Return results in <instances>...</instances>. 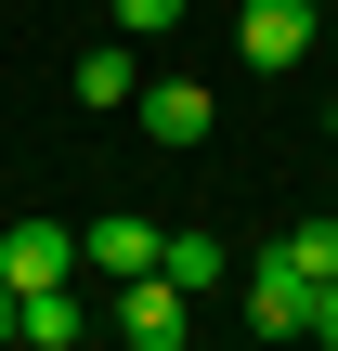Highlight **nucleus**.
Listing matches in <instances>:
<instances>
[{
	"mask_svg": "<svg viewBox=\"0 0 338 351\" xmlns=\"http://www.w3.org/2000/svg\"><path fill=\"white\" fill-rule=\"evenodd\" d=\"M13 326H26V300H13V287H0V351H13Z\"/></svg>",
	"mask_w": 338,
	"mask_h": 351,
	"instance_id": "nucleus-13",
	"label": "nucleus"
},
{
	"mask_svg": "<svg viewBox=\"0 0 338 351\" xmlns=\"http://www.w3.org/2000/svg\"><path fill=\"white\" fill-rule=\"evenodd\" d=\"M182 26V0H117V39H169Z\"/></svg>",
	"mask_w": 338,
	"mask_h": 351,
	"instance_id": "nucleus-11",
	"label": "nucleus"
},
{
	"mask_svg": "<svg viewBox=\"0 0 338 351\" xmlns=\"http://www.w3.org/2000/svg\"><path fill=\"white\" fill-rule=\"evenodd\" d=\"M117 339L182 351V339H195V287H169V274H130V287H117Z\"/></svg>",
	"mask_w": 338,
	"mask_h": 351,
	"instance_id": "nucleus-2",
	"label": "nucleus"
},
{
	"mask_svg": "<svg viewBox=\"0 0 338 351\" xmlns=\"http://www.w3.org/2000/svg\"><path fill=\"white\" fill-rule=\"evenodd\" d=\"M248 326L287 351V339H313V274H287V261H261L248 274Z\"/></svg>",
	"mask_w": 338,
	"mask_h": 351,
	"instance_id": "nucleus-6",
	"label": "nucleus"
},
{
	"mask_svg": "<svg viewBox=\"0 0 338 351\" xmlns=\"http://www.w3.org/2000/svg\"><path fill=\"white\" fill-rule=\"evenodd\" d=\"M156 274H169V287H195V300H208V287H221V274H234V247H221V234H169V261H156Z\"/></svg>",
	"mask_w": 338,
	"mask_h": 351,
	"instance_id": "nucleus-8",
	"label": "nucleus"
},
{
	"mask_svg": "<svg viewBox=\"0 0 338 351\" xmlns=\"http://www.w3.org/2000/svg\"><path fill=\"white\" fill-rule=\"evenodd\" d=\"M13 351H78V300H65V287H39V300H26V326H13Z\"/></svg>",
	"mask_w": 338,
	"mask_h": 351,
	"instance_id": "nucleus-9",
	"label": "nucleus"
},
{
	"mask_svg": "<svg viewBox=\"0 0 338 351\" xmlns=\"http://www.w3.org/2000/svg\"><path fill=\"white\" fill-rule=\"evenodd\" d=\"M78 261H91V274H104V287H130V274H156V261H169V234H156V221H143V208H104V221H91V234H78Z\"/></svg>",
	"mask_w": 338,
	"mask_h": 351,
	"instance_id": "nucleus-3",
	"label": "nucleus"
},
{
	"mask_svg": "<svg viewBox=\"0 0 338 351\" xmlns=\"http://www.w3.org/2000/svg\"><path fill=\"white\" fill-rule=\"evenodd\" d=\"M130 117H143V143H208V117H221V104H208V78H143V91H130Z\"/></svg>",
	"mask_w": 338,
	"mask_h": 351,
	"instance_id": "nucleus-4",
	"label": "nucleus"
},
{
	"mask_svg": "<svg viewBox=\"0 0 338 351\" xmlns=\"http://www.w3.org/2000/svg\"><path fill=\"white\" fill-rule=\"evenodd\" d=\"M130 91H143V65H130V39H91V52H78V104H91V117H117Z\"/></svg>",
	"mask_w": 338,
	"mask_h": 351,
	"instance_id": "nucleus-7",
	"label": "nucleus"
},
{
	"mask_svg": "<svg viewBox=\"0 0 338 351\" xmlns=\"http://www.w3.org/2000/svg\"><path fill=\"white\" fill-rule=\"evenodd\" d=\"M274 261H287V274H313V287H338V221H300Z\"/></svg>",
	"mask_w": 338,
	"mask_h": 351,
	"instance_id": "nucleus-10",
	"label": "nucleus"
},
{
	"mask_svg": "<svg viewBox=\"0 0 338 351\" xmlns=\"http://www.w3.org/2000/svg\"><path fill=\"white\" fill-rule=\"evenodd\" d=\"M313 339H326V351H338V287H313Z\"/></svg>",
	"mask_w": 338,
	"mask_h": 351,
	"instance_id": "nucleus-12",
	"label": "nucleus"
},
{
	"mask_svg": "<svg viewBox=\"0 0 338 351\" xmlns=\"http://www.w3.org/2000/svg\"><path fill=\"white\" fill-rule=\"evenodd\" d=\"M65 261H78V234H65V221H13V234H0V287H13V300L65 287Z\"/></svg>",
	"mask_w": 338,
	"mask_h": 351,
	"instance_id": "nucleus-5",
	"label": "nucleus"
},
{
	"mask_svg": "<svg viewBox=\"0 0 338 351\" xmlns=\"http://www.w3.org/2000/svg\"><path fill=\"white\" fill-rule=\"evenodd\" d=\"M313 26H326V0H248L234 13V52L261 78H287V65H313Z\"/></svg>",
	"mask_w": 338,
	"mask_h": 351,
	"instance_id": "nucleus-1",
	"label": "nucleus"
}]
</instances>
